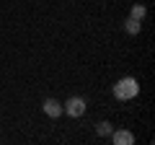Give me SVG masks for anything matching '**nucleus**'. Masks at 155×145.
Returning <instances> with one entry per match:
<instances>
[{
    "label": "nucleus",
    "mask_w": 155,
    "mask_h": 145,
    "mask_svg": "<svg viewBox=\"0 0 155 145\" xmlns=\"http://www.w3.org/2000/svg\"><path fill=\"white\" fill-rule=\"evenodd\" d=\"M140 29H142V21H137V18H132V16H129L127 21H124V31H127V34H132V36H134V34H140Z\"/></svg>",
    "instance_id": "obj_5"
},
{
    "label": "nucleus",
    "mask_w": 155,
    "mask_h": 145,
    "mask_svg": "<svg viewBox=\"0 0 155 145\" xmlns=\"http://www.w3.org/2000/svg\"><path fill=\"white\" fill-rule=\"evenodd\" d=\"M145 16H147V8H145V5H140V3H137V5H132V18L142 21Z\"/></svg>",
    "instance_id": "obj_6"
},
{
    "label": "nucleus",
    "mask_w": 155,
    "mask_h": 145,
    "mask_svg": "<svg viewBox=\"0 0 155 145\" xmlns=\"http://www.w3.org/2000/svg\"><path fill=\"white\" fill-rule=\"evenodd\" d=\"M44 114H47V117H52V119H57L60 114H65V109H62V104L57 99H47L44 101Z\"/></svg>",
    "instance_id": "obj_3"
},
{
    "label": "nucleus",
    "mask_w": 155,
    "mask_h": 145,
    "mask_svg": "<svg viewBox=\"0 0 155 145\" xmlns=\"http://www.w3.org/2000/svg\"><path fill=\"white\" fill-rule=\"evenodd\" d=\"M98 135H111V124L109 122H101L98 124Z\"/></svg>",
    "instance_id": "obj_7"
},
{
    "label": "nucleus",
    "mask_w": 155,
    "mask_h": 145,
    "mask_svg": "<svg viewBox=\"0 0 155 145\" xmlns=\"http://www.w3.org/2000/svg\"><path fill=\"white\" fill-rule=\"evenodd\" d=\"M62 109H65V114H70V117H83L85 114V101L80 99V96H72V99H67L65 104H62Z\"/></svg>",
    "instance_id": "obj_2"
},
{
    "label": "nucleus",
    "mask_w": 155,
    "mask_h": 145,
    "mask_svg": "<svg viewBox=\"0 0 155 145\" xmlns=\"http://www.w3.org/2000/svg\"><path fill=\"white\" fill-rule=\"evenodd\" d=\"M111 140H114L116 145H132L134 135L129 132V130H116V132H111Z\"/></svg>",
    "instance_id": "obj_4"
},
{
    "label": "nucleus",
    "mask_w": 155,
    "mask_h": 145,
    "mask_svg": "<svg viewBox=\"0 0 155 145\" xmlns=\"http://www.w3.org/2000/svg\"><path fill=\"white\" fill-rule=\"evenodd\" d=\"M137 93H140V83H137L134 78H122V80H116L114 96H116L119 101H132Z\"/></svg>",
    "instance_id": "obj_1"
}]
</instances>
